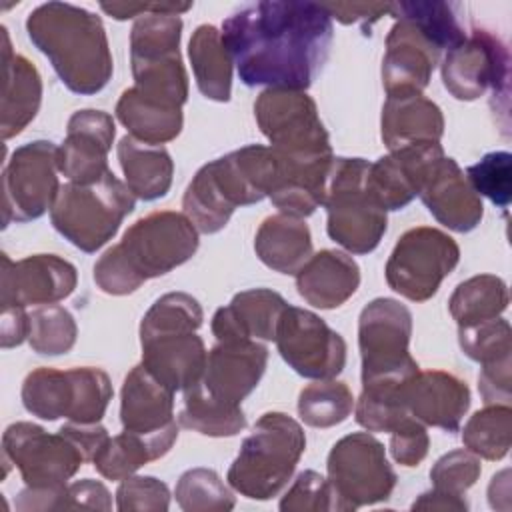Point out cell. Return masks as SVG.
Masks as SVG:
<instances>
[{"label": "cell", "mask_w": 512, "mask_h": 512, "mask_svg": "<svg viewBox=\"0 0 512 512\" xmlns=\"http://www.w3.org/2000/svg\"><path fill=\"white\" fill-rule=\"evenodd\" d=\"M180 36V16L164 12L138 16L130 32L134 86L146 96L176 106H184L188 100V76L180 58Z\"/></svg>", "instance_id": "cell-8"}, {"label": "cell", "mask_w": 512, "mask_h": 512, "mask_svg": "<svg viewBox=\"0 0 512 512\" xmlns=\"http://www.w3.org/2000/svg\"><path fill=\"white\" fill-rule=\"evenodd\" d=\"M266 364L268 348L258 340H224L208 352L200 384L218 400L242 404L258 386Z\"/></svg>", "instance_id": "cell-22"}, {"label": "cell", "mask_w": 512, "mask_h": 512, "mask_svg": "<svg viewBox=\"0 0 512 512\" xmlns=\"http://www.w3.org/2000/svg\"><path fill=\"white\" fill-rule=\"evenodd\" d=\"M370 162L364 158H334L326 188V232L352 254L372 252L388 226L386 210L366 186Z\"/></svg>", "instance_id": "cell-7"}, {"label": "cell", "mask_w": 512, "mask_h": 512, "mask_svg": "<svg viewBox=\"0 0 512 512\" xmlns=\"http://www.w3.org/2000/svg\"><path fill=\"white\" fill-rule=\"evenodd\" d=\"M2 458L14 464L30 488L62 486L86 462L80 448L62 432L48 434L32 422H14L2 434Z\"/></svg>", "instance_id": "cell-14"}, {"label": "cell", "mask_w": 512, "mask_h": 512, "mask_svg": "<svg viewBox=\"0 0 512 512\" xmlns=\"http://www.w3.org/2000/svg\"><path fill=\"white\" fill-rule=\"evenodd\" d=\"M134 206L136 196L110 170L94 184L60 186L50 220L70 244L92 254L114 238Z\"/></svg>", "instance_id": "cell-6"}, {"label": "cell", "mask_w": 512, "mask_h": 512, "mask_svg": "<svg viewBox=\"0 0 512 512\" xmlns=\"http://www.w3.org/2000/svg\"><path fill=\"white\" fill-rule=\"evenodd\" d=\"M178 424L204 436L224 438L242 432L246 428V416L240 404L218 400L196 382L184 390V406L178 414Z\"/></svg>", "instance_id": "cell-34"}, {"label": "cell", "mask_w": 512, "mask_h": 512, "mask_svg": "<svg viewBox=\"0 0 512 512\" xmlns=\"http://www.w3.org/2000/svg\"><path fill=\"white\" fill-rule=\"evenodd\" d=\"M454 10L456 4L450 2H392L390 16L398 14L412 20L442 52H448L466 38L464 26L460 24Z\"/></svg>", "instance_id": "cell-41"}, {"label": "cell", "mask_w": 512, "mask_h": 512, "mask_svg": "<svg viewBox=\"0 0 512 512\" xmlns=\"http://www.w3.org/2000/svg\"><path fill=\"white\" fill-rule=\"evenodd\" d=\"M510 54L504 42L484 28L472 30L458 46L446 52L442 60L444 88L456 100H478L486 90L492 92V104L500 98L508 104Z\"/></svg>", "instance_id": "cell-15"}, {"label": "cell", "mask_w": 512, "mask_h": 512, "mask_svg": "<svg viewBox=\"0 0 512 512\" xmlns=\"http://www.w3.org/2000/svg\"><path fill=\"white\" fill-rule=\"evenodd\" d=\"M412 312L394 298H374L358 318L362 384L408 380L420 366L410 356Z\"/></svg>", "instance_id": "cell-10"}, {"label": "cell", "mask_w": 512, "mask_h": 512, "mask_svg": "<svg viewBox=\"0 0 512 512\" xmlns=\"http://www.w3.org/2000/svg\"><path fill=\"white\" fill-rule=\"evenodd\" d=\"M512 362L510 356L482 364L478 390L486 404H510L512 398Z\"/></svg>", "instance_id": "cell-51"}, {"label": "cell", "mask_w": 512, "mask_h": 512, "mask_svg": "<svg viewBox=\"0 0 512 512\" xmlns=\"http://www.w3.org/2000/svg\"><path fill=\"white\" fill-rule=\"evenodd\" d=\"M152 460L156 458L148 442L128 430L112 438L108 436L92 458L94 468L108 480H124Z\"/></svg>", "instance_id": "cell-44"}, {"label": "cell", "mask_w": 512, "mask_h": 512, "mask_svg": "<svg viewBox=\"0 0 512 512\" xmlns=\"http://www.w3.org/2000/svg\"><path fill=\"white\" fill-rule=\"evenodd\" d=\"M282 360L312 380L336 378L346 366V342L318 314L286 306L274 338Z\"/></svg>", "instance_id": "cell-16"}, {"label": "cell", "mask_w": 512, "mask_h": 512, "mask_svg": "<svg viewBox=\"0 0 512 512\" xmlns=\"http://www.w3.org/2000/svg\"><path fill=\"white\" fill-rule=\"evenodd\" d=\"M116 134L114 120L102 110H78L70 116L66 138L58 146V170L74 184H94L104 178L108 152Z\"/></svg>", "instance_id": "cell-20"}, {"label": "cell", "mask_w": 512, "mask_h": 512, "mask_svg": "<svg viewBox=\"0 0 512 512\" xmlns=\"http://www.w3.org/2000/svg\"><path fill=\"white\" fill-rule=\"evenodd\" d=\"M126 186L140 200H156L172 186L174 162L166 148L138 142L130 134L122 136L116 148Z\"/></svg>", "instance_id": "cell-32"}, {"label": "cell", "mask_w": 512, "mask_h": 512, "mask_svg": "<svg viewBox=\"0 0 512 512\" xmlns=\"http://www.w3.org/2000/svg\"><path fill=\"white\" fill-rule=\"evenodd\" d=\"M254 250L268 268L282 274H296L312 256L310 228L298 216L272 214L260 224Z\"/></svg>", "instance_id": "cell-30"}, {"label": "cell", "mask_w": 512, "mask_h": 512, "mask_svg": "<svg viewBox=\"0 0 512 512\" xmlns=\"http://www.w3.org/2000/svg\"><path fill=\"white\" fill-rule=\"evenodd\" d=\"M112 500L108 488L92 478L66 484L64 510H110Z\"/></svg>", "instance_id": "cell-52"}, {"label": "cell", "mask_w": 512, "mask_h": 512, "mask_svg": "<svg viewBox=\"0 0 512 512\" xmlns=\"http://www.w3.org/2000/svg\"><path fill=\"white\" fill-rule=\"evenodd\" d=\"M170 506L168 486L154 476H128L116 490V508L122 512H166Z\"/></svg>", "instance_id": "cell-49"}, {"label": "cell", "mask_w": 512, "mask_h": 512, "mask_svg": "<svg viewBox=\"0 0 512 512\" xmlns=\"http://www.w3.org/2000/svg\"><path fill=\"white\" fill-rule=\"evenodd\" d=\"M326 470L340 512L388 500L398 480L384 444L368 432L340 438L328 454Z\"/></svg>", "instance_id": "cell-9"}, {"label": "cell", "mask_w": 512, "mask_h": 512, "mask_svg": "<svg viewBox=\"0 0 512 512\" xmlns=\"http://www.w3.org/2000/svg\"><path fill=\"white\" fill-rule=\"evenodd\" d=\"M2 138L8 140L20 134L36 116L42 102V78L36 66L22 54H14L10 36L2 28Z\"/></svg>", "instance_id": "cell-29"}, {"label": "cell", "mask_w": 512, "mask_h": 512, "mask_svg": "<svg viewBox=\"0 0 512 512\" xmlns=\"http://www.w3.org/2000/svg\"><path fill=\"white\" fill-rule=\"evenodd\" d=\"M100 8L110 14L116 20H126V18H134V16H142V14H150V12H164V14H176L180 16L182 12L190 10L192 4H124V2H112L106 4L102 2Z\"/></svg>", "instance_id": "cell-56"}, {"label": "cell", "mask_w": 512, "mask_h": 512, "mask_svg": "<svg viewBox=\"0 0 512 512\" xmlns=\"http://www.w3.org/2000/svg\"><path fill=\"white\" fill-rule=\"evenodd\" d=\"M222 40L246 86L304 90L320 74L334 36L324 4L264 0L222 22Z\"/></svg>", "instance_id": "cell-1"}, {"label": "cell", "mask_w": 512, "mask_h": 512, "mask_svg": "<svg viewBox=\"0 0 512 512\" xmlns=\"http://www.w3.org/2000/svg\"><path fill=\"white\" fill-rule=\"evenodd\" d=\"M442 156L444 150L440 142H424L392 150L376 162H370L366 186L386 212L400 210L418 196L428 172Z\"/></svg>", "instance_id": "cell-21"}, {"label": "cell", "mask_w": 512, "mask_h": 512, "mask_svg": "<svg viewBox=\"0 0 512 512\" xmlns=\"http://www.w3.org/2000/svg\"><path fill=\"white\" fill-rule=\"evenodd\" d=\"M428 446L430 438L426 426L412 416L400 420L390 432V454L398 464L406 468L418 466L426 458Z\"/></svg>", "instance_id": "cell-50"}, {"label": "cell", "mask_w": 512, "mask_h": 512, "mask_svg": "<svg viewBox=\"0 0 512 512\" xmlns=\"http://www.w3.org/2000/svg\"><path fill=\"white\" fill-rule=\"evenodd\" d=\"M466 178L478 196H486L498 208H508L512 200V154L506 150L484 154L468 166Z\"/></svg>", "instance_id": "cell-46"}, {"label": "cell", "mask_w": 512, "mask_h": 512, "mask_svg": "<svg viewBox=\"0 0 512 512\" xmlns=\"http://www.w3.org/2000/svg\"><path fill=\"white\" fill-rule=\"evenodd\" d=\"M360 286V268L340 250H320L296 272L298 294L314 308L342 306Z\"/></svg>", "instance_id": "cell-28"}, {"label": "cell", "mask_w": 512, "mask_h": 512, "mask_svg": "<svg viewBox=\"0 0 512 512\" xmlns=\"http://www.w3.org/2000/svg\"><path fill=\"white\" fill-rule=\"evenodd\" d=\"M418 196L428 212L454 232L474 230L482 216V198L474 192L454 158L442 156L428 172Z\"/></svg>", "instance_id": "cell-23"}, {"label": "cell", "mask_w": 512, "mask_h": 512, "mask_svg": "<svg viewBox=\"0 0 512 512\" xmlns=\"http://www.w3.org/2000/svg\"><path fill=\"white\" fill-rule=\"evenodd\" d=\"M408 380L362 384V394L356 402V422L368 432H392L400 420L410 416L404 404Z\"/></svg>", "instance_id": "cell-38"}, {"label": "cell", "mask_w": 512, "mask_h": 512, "mask_svg": "<svg viewBox=\"0 0 512 512\" xmlns=\"http://www.w3.org/2000/svg\"><path fill=\"white\" fill-rule=\"evenodd\" d=\"M58 432H62L66 438H70L80 448L86 462L92 460L94 454L98 452V448L108 440V432L100 422H96V424L68 422Z\"/></svg>", "instance_id": "cell-54"}, {"label": "cell", "mask_w": 512, "mask_h": 512, "mask_svg": "<svg viewBox=\"0 0 512 512\" xmlns=\"http://www.w3.org/2000/svg\"><path fill=\"white\" fill-rule=\"evenodd\" d=\"M30 328V314L22 306H10L2 308V320H0V346L2 348H14L28 338Z\"/></svg>", "instance_id": "cell-55"}, {"label": "cell", "mask_w": 512, "mask_h": 512, "mask_svg": "<svg viewBox=\"0 0 512 512\" xmlns=\"http://www.w3.org/2000/svg\"><path fill=\"white\" fill-rule=\"evenodd\" d=\"M412 510H454V512H464L468 510V502L464 496H454L448 492H440L432 488L430 492L420 494L412 502Z\"/></svg>", "instance_id": "cell-57"}, {"label": "cell", "mask_w": 512, "mask_h": 512, "mask_svg": "<svg viewBox=\"0 0 512 512\" xmlns=\"http://www.w3.org/2000/svg\"><path fill=\"white\" fill-rule=\"evenodd\" d=\"M464 446L484 460H502L512 444L510 404H488L474 412L462 430Z\"/></svg>", "instance_id": "cell-37"}, {"label": "cell", "mask_w": 512, "mask_h": 512, "mask_svg": "<svg viewBox=\"0 0 512 512\" xmlns=\"http://www.w3.org/2000/svg\"><path fill=\"white\" fill-rule=\"evenodd\" d=\"M354 408V396L344 382L334 378L316 380L302 388L298 396V414L312 428H332L344 422Z\"/></svg>", "instance_id": "cell-40"}, {"label": "cell", "mask_w": 512, "mask_h": 512, "mask_svg": "<svg viewBox=\"0 0 512 512\" xmlns=\"http://www.w3.org/2000/svg\"><path fill=\"white\" fill-rule=\"evenodd\" d=\"M404 404L424 426L456 432L470 408L468 384L444 370L416 372L404 386Z\"/></svg>", "instance_id": "cell-24"}, {"label": "cell", "mask_w": 512, "mask_h": 512, "mask_svg": "<svg viewBox=\"0 0 512 512\" xmlns=\"http://www.w3.org/2000/svg\"><path fill=\"white\" fill-rule=\"evenodd\" d=\"M288 302L274 290L250 288L238 292L230 304L212 316V334L224 340H274Z\"/></svg>", "instance_id": "cell-25"}, {"label": "cell", "mask_w": 512, "mask_h": 512, "mask_svg": "<svg viewBox=\"0 0 512 512\" xmlns=\"http://www.w3.org/2000/svg\"><path fill=\"white\" fill-rule=\"evenodd\" d=\"M204 312L200 302L186 292H168L160 296L140 322V342L164 334L196 332L202 326Z\"/></svg>", "instance_id": "cell-39"}, {"label": "cell", "mask_w": 512, "mask_h": 512, "mask_svg": "<svg viewBox=\"0 0 512 512\" xmlns=\"http://www.w3.org/2000/svg\"><path fill=\"white\" fill-rule=\"evenodd\" d=\"M26 32L70 92L96 94L112 78L106 30L90 10L66 2L40 4L26 18Z\"/></svg>", "instance_id": "cell-2"}, {"label": "cell", "mask_w": 512, "mask_h": 512, "mask_svg": "<svg viewBox=\"0 0 512 512\" xmlns=\"http://www.w3.org/2000/svg\"><path fill=\"white\" fill-rule=\"evenodd\" d=\"M306 448L302 426L284 412L262 414L228 468V484L250 500L278 496Z\"/></svg>", "instance_id": "cell-5"}, {"label": "cell", "mask_w": 512, "mask_h": 512, "mask_svg": "<svg viewBox=\"0 0 512 512\" xmlns=\"http://www.w3.org/2000/svg\"><path fill=\"white\" fill-rule=\"evenodd\" d=\"M480 470L482 468L478 456L468 448H458L434 462L430 468V480L432 486L440 492L464 496V492L478 480Z\"/></svg>", "instance_id": "cell-47"}, {"label": "cell", "mask_w": 512, "mask_h": 512, "mask_svg": "<svg viewBox=\"0 0 512 512\" xmlns=\"http://www.w3.org/2000/svg\"><path fill=\"white\" fill-rule=\"evenodd\" d=\"M78 328L74 316L58 304H42L30 312L28 344L44 356H58L72 350Z\"/></svg>", "instance_id": "cell-42"}, {"label": "cell", "mask_w": 512, "mask_h": 512, "mask_svg": "<svg viewBox=\"0 0 512 512\" xmlns=\"http://www.w3.org/2000/svg\"><path fill=\"white\" fill-rule=\"evenodd\" d=\"M198 250V230L186 214L158 210L136 220L122 240L94 264V282L112 296H126L146 280L188 262Z\"/></svg>", "instance_id": "cell-3"}, {"label": "cell", "mask_w": 512, "mask_h": 512, "mask_svg": "<svg viewBox=\"0 0 512 512\" xmlns=\"http://www.w3.org/2000/svg\"><path fill=\"white\" fill-rule=\"evenodd\" d=\"M396 22L386 36L382 58V86L388 96L422 92L440 62L442 50L408 18L394 14Z\"/></svg>", "instance_id": "cell-19"}, {"label": "cell", "mask_w": 512, "mask_h": 512, "mask_svg": "<svg viewBox=\"0 0 512 512\" xmlns=\"http://www.w3.org/2000/svg\"><path fill=\"white\" fill-rule=\"evenodd\" d=\"M122 428L142 436L162 458L178 438L174 420V392L162 384L142 362L136 364L124 378L120 392Z\"/></svg>", "instance_id": "cell-17"}, {"label": "cell", "mask_w": 512, "mask_h": 512, "mask_svg": "<svg viewBox=\"0 0 512 512\" xmlns=\"http://www.w3.org/2000/svg\"><path fill=\"white\" fill-rule=\"evenodd\" d=\"M58 146L34 140L16 148L2 172V224L30 222L52 210L60 192Z\"/></svg>", "instance_id": "cell-13"}, {"label": "cell", "mask_w": 512, "mask_h": 512, "mask_svg": "<svg viewBox=\"0 0 512 512\" xmlns=\"http://www.w3.org/2000/svg\"><path fill=\"white\" fill-rule=\"evenodd\" d=\"M458 260L460 248L452 236L432 226H416L398 238L384 274L394 292L424 302L438 292Z\"/></svg>", "instance_id": "cell-11"}, {"label": "cell", "mask_w": 512, "mask_h": 512, "mask_svg": "<svg viewBox=\"0 0 512 512\" xmlns=\"http://www.w3.org/2000/svg\"><path fill=\"white\" fill-rule=\"evenodd\" d=\"M282 512H324L336 510V498L328 478L314 470H304L280 500Z\"/></svg>", "instance_id": "cell-48"}, {"label": "cell", "mask_w": 512, "mask_h": 512, "mask_svg": "<svg viewBox=\"0 0 512 512\" xmlns=\"http://www.w3.org/2000/svg\"><path fill=\"white\" fill-rule=\"evenodd\" d=\"M330 18H336L342 24H356L360 22L364 28L376 20H380L384 14H390L392 2L384 4H324Z\"/></svg>", "instance_id": "cell-53"}, {"label": "cell", "mask_w": 512, "mask_h": 512, "mask_svg": "<svg viewBox=\"0 0 512 512\" xmlns=\"http://www.w3.org/2000/svg\"><path fill=\"white\" fill-rule=\"evenodd\" d=\"M442 134V110L422 96V92L394 94L386 98L380 118V136L390 152L412 144L440 142Z\"/></svg>", "instance_id": "cell-27"}, {"label": "cell", "mask_w": 512, "mask_h": 512, "mask_svg": "<svg viewBox=\"0 0 512 512\" xmlns=\"http://www.w3.org/2000/svg\"><path fill=\"white\" fill-rule=\"evenodd\" d=\"M278 156L274 148L248 144L204 164L188 184L182 208L198 232H220L238 206H250L274 188Z\"/></svg>", "instance_id": "cell-4"}, {"label": "cell", "mask_w": 512, "mask_h": 512, "mask_svg": "<svg viewBox=\"0 0 512 512\" xmlns=\"http://www.w3.org/2000/svg\"><path fill=\"white\" fill-rule=\"evenodd\" d=\"M254 116L276 152L292 158L332 156L316 102L304 90H262L254 102Z\"/></svg>", "instance_id": "cell-12"}, {"label": "cell", "mask_w": 512, "mask_h": 512, "mask_svg": "<svg viewBox=\"0 0 512 512\" xmlns=\"http://www.w3.org/2000/svg\"><path fill=\"white\" fill-rule=\"evenodd\" d=\"M458 342L462 352L480 364H488L512 354V330L508 320L500 316L458 326Z\"/></svg>", "instance_id": "cell-45"}, {"label": "cell", "mask_w": 512, "mask_h": 512, "mask_svg": "<svg viewBox=\"0 0 512 512\" xmlns=\"http://www.w3.org/2000/svg\"><path fill=\"white\" fill-rule=\"evenodd\" d=\"M76 402V386L72 370L36 368L22 382L24 408L42 420H58L72 416Z\"/></svg>", "instance_id": "cell-35"}, {"label": "cell", "mask_w": 512, "mask_h": 512, "mask_svg": "<svg viewBox=\"0 0 512 512\" xmlns=\"http://www.w3.org/2000/svg\"><path fill=\"white\" fill-rule=\"evenodd\" d=\"M188 56L198 90L216 102H228L232 94V58L222 32L212 24L194 30L188 42Z\"/></svg>", "instance_id": "cell-33"}, {"label": "cell", "mask_w": 512, "mask_h": 512, "mask_svg": "<svg viewBox=\"0 0 512 512\" xmlns=\"http://www.w3.org/2000/svg\"><path fill=\"white\" fill-rule=\"evenodd\" d=\"M142 344V364L172 392L200 382L206 368V346L196 332L164 334Z\"/></svg>", "instance_id": "cell-26"}, {"label": "cell", "mask_w": 512, "mask_h": 512, "mask_svg": "<svg viewBox=\"0 0 512 512\" xmlns=\"http://www.w3.org/2000/svg\"><path fill=\"white\" fill-rule=\"evenodd\" d=\"M174 496L186 512H226L236 504L218 472L210 468L186 470L176 482Z\"/></svg>", "instance_id": "cell-43"}, {"label": "cell", "mask_w": 512, "mask_h": 512, "mask_svg": "<svg viewBox=\"0 0 512 512\" xmlns=\"http://www.w3.org/2000/svg\"><path fill=\"white\" fill-rule=\"evenodd\" d=\"M76 282V268L56 254H32L18 262L2 254V308L56 304L74 292Z\"/></svg>", "instance_id": "cell-18"}, {"label": "cell", "mask_w": 512, "mask_h": 512, "mask_svg": "<svg viewBox=\"0 0 512 512\" xmlns=\"http://www.w3.org/2000/svg\"><path fill=\"white\" fill-rule=\"evenodd\" d=\"M116 118L132 138L160 146L174 140L184 124L182 106L146 96L136 86L126 88L116 102Z\"/></svg>", "instance_id": "cell-31"}, {"label": "cell", "mask_w": 512, "mask_h": 512, "mask_svg": "<svg viewBox=\"0 0 512 512\" xmlns=\"http://www.w3.org/2000/svg\"><path fill=\"white\" fill-rule=\"evenodd\" d=\"M510 302L508 286L494 274H476L460 282L450 300L448 310L458 326L498 318Z\"/></svg>", "instance_id": "cell-36"}]
</instances>
